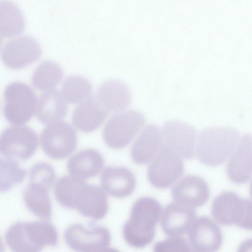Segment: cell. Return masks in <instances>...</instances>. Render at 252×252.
<instances>
[{"instance_id":"1","label":"cell","mask_w":252,"mask_h":252,"mask_svg":"<svg viewBox=\"0 0 252 252\" xmlns=\"http://www.w3.org/2000/svg\"><path fill=\"white\" fill-rule=\"evenodd\" d=\"M55 195L62 206L76 209L83 216L94 220L103 218L108 211V199L103 189L69 175L58 180Z\"/></svg>"},{"instance_id":"2","label":"cell","mask_w":252,"mask_h":252,"mask_svg":"<svg viewBox=\"0 0 252 252\" xmlns=\"http://www.w3.org/2000/svg\"><path fill=\"white\" fill-rule=\"evenodd\" d=\"M162 211L160 204L152 197L138 199L133 204L129 217L123 228L126 242L137 248H143L151 243Z\"/></svg>"},{"instance_id":"3","label":"cell","mask_w":252,"mask_h":252,"mask_svg":"<svg viewBox=\"0 0 252 252\" xmlns=\"http://www.w3.org/2000/svg\"><path fill=\"white\" fill-rule=\"evenodd\" d=\"M240 137L238 130L228 126L204 128L198 133L195 155L205 165H220L230 158Z\"/></svg>"},{"instance_id":"4","label":"cell","mask_w":252,"mask_h":252,"mask_svg":"<svg viewBox=\"0 0 252 252\" xmlns=\"http://www.w3.org/2000/svg\"><path fill=\"white\" fill-rule=\"evenodd\" d=\"M58 235L55 227L46 221H18L5 233V240L13 251L39 252L46 247L56 245Z\"/></svg>"},{"instance_id":"5","label":"cell","mask_w":252,"mask_h":252,"mask_svg":"<svg viewBox=\"0 0 252 252\" xmlns=\"http://www.w3.org/2000/svg\"><path fill=\"white\" fill-rule=\"evenodd\" d=\"M145 123L144 116L136 110L118 112L105 125L102 131L103 140L112 149H122L142 129Z\"/></svg>"},{"instance_id":"6","label":"cell","mask_w":252,"mask_h":252,"mask_svg":"<svg viewBox=\"0 0 252 252\" xmlns=\"http://www.w3.org/2000/svg\"><path fill=\"white\" fill-rule=\"evenodd\" d=\"M211 214L221 224L252 229L251 201L234 192L226 191L219 194L212 204Z\"/></svg>"},{"instance_id":"7","label":"cell","mask_w":252,"mask_h":252,"mask_svg":"<svg viewBox=\"0 0 252 252\" xmlns=\"http://www.w3.org/2000/svg\"><path fill=\"white\" fill-rule=\"evenodd\" d=\"M4 114L11 124L22 125L28 122L36 112L37 99L33 90L19 81L9 84L4 92Z\"/></svg>"},{"instance_id":"8","label":"cell","mask_w":252,"mask_h":252,"mask_svg":"<svg viewBox=\"0 0 252 252\" xmlns=\"http://www.w3.org/2000/svg\"><path fill=\"white\" fill-rule=\"evenodd\" d=\"M38 144L35 132L27 126L7 127L0 134V153L6 158L28 159L35 153Z\"/></svg>"},{"instance_id":"9","label":"cell","mask_w":252,"mask_h":252,"mask_svg":"<svg viewBox=\"0 0 252 252\" xmlns=\"http://www.w3.org/2000/svg\"><path fill=\"white\" fill-rule=\"evenodd\" d=\"M63 237L67 245L74 251L106 252L110 249V233L102 226L87 227L73 223L66 228Z\"/></svg>"},{"instance_id":"10","label":"cell","mask_w":252,"mask_h":252,"mask_svg":"<svg viewBox=\"0 0 252 252\" xmlns=\"http://www.w3.org/2000/svg\"><path fill=\"white\" fill-rule=\"evenodd\" d=\"M40 142L48 156L60 160L66 158L75 151L77 137L70 125L57 122L49 124L44 128L41 134Z\"/></svg>"},{"instance_id":"11","label":"cell","mask_w":252,"mask_h":252,"mask_svg":"<svg viewBox=\"0 0 252 252\" xmlns=\"http://www.w3.org/2000/svg\"><path fill=\"white\" fill-rule=\"evenodd\" d=\"M184 169L183 159L162 145L148 168V179L155 187L166 188L179 179Z\"/></svg>"},{"instance_id":"12","label":"cell","mask_w":252,"mask_h":252,"mask_svg":"<svg viewBox=\"0 0 252 252\" xmlns=\"http://www.w3.org/2000/svg\"><path fill=\"white\" fill-rule=\"evenodd\" d=\"M163 145L182 159H189L195 155L198 132L192 126L178 120H170L161 127Z\"/></svg>"},{"instance_id":"13","label":"cell","mask_w":252,"mask_h":252,"mask_svg":"<svg viewBox=\"0 0 252 252\" xmlns=\"http://www.w3.org/2000/svg\"><path fill=\"white\" fill-rule=\"evenodd\" d=\"M56 177L39 172L29 175V183L24 190L23 199L27 208L36 216L49 219L52 216V206L49 193Z\"/></svg>"},{"instance_id":"14","label":"cell","mask_w":252,"mask_h":252,"mask_svg":"<svg viewBox=\"0 0 252 252\" xmlns=\"http://www.w3.org/2000/svg\"><path fill=\"white\" fill-rule=\"evenodd\" d=\"M41 54L38 42L33 37L23 36L7 42L1 51V59L8 68H24L38 60Z\"/></svg>"},{"instance_id":"15","label":"cell","mask_w":252,"mask_h":252,"mask_svg":"<svg viewBox=\"0 0 252 252\" xmlns=\"http://www.w3.org/2000/svg\"><path fill=\"white\" fill-rule=\"evenodd\" d=\"M187 232L191 251L213 252L218 250L222 244L223 235L220 228L207 217L195 219Z\"/></svg>"},{"instance_id":"16","label":"cell","mask_w":252,"mask_h":252,"mask_svg":"<svg viewBox=\"0 0 252 252\" xmlns=\"http://www.w3.org/2000/svg\"><path fill=\"white\" fill-rule=\"evenodd\" d=\"M171 194L175 202L194 209L202 206L208 201L210 189L202 178L188 175L174 186Z\"/></svg>"},{"instance_id":"17","label":"cell","mask_w":252,"mask_h":252,"mask_svg":"<svg viewBox=\"0 0 252 252\" xmlns=\"http://www.w3.org/2000/svg\"><path fill=\"white\" fill-rule=\"evenodd\" d=\"M252 139L248 133L241 135L226 166L228 178L237 184L249 181L252 174Z\"/></svg>"},{"instance_id":"18","label":"cell","mask_w":252,"mask_h":252,"mask_svg":"<svg viewBox=\"0 0 252 252\" xmlns=\"http://www.w3.org/2000/svg\"><path fill=\"white\" fill-rule=\"evenodd\" d=\"M163 145L161 127L149 124L141 129L130 151L132 161L140 165L151 161Z\"/></svg>"},{"instance_id":"19","label":"cell","mask_w":252,"mask_h":252,"mask_svg":"<svg viewBox=\"0 0 252 252\" xmlns=\"http://www.w3.org/2000/svg\"><path fill=\"white\" fill-rule=\"evenodd\" d=\"M196 219L193 208L178 203H171L162 211L160 224L169 237L182 236L188 232Z\"/></svg>"},{"instance_id":"20","label":"cell","mask_w":252,"mask_h":252,"mask_svg":"<svg viewBox=\"0 0 252 252\" xmlns=\"http://www.w3.org/2000/svg\"><path fill=\"white\" fill-rule=\"evenodd\" d=\"M103 190L110 196L123 198L130 196L135 189L136 179L133 173L124 166H108L100 176Z\"/></svg>"},{"instance_id":"21","label":"cell","mask_w":252,"mask_h":252,"mask_svg":"<svg viewBox=\"0 0 252 252\" xmlns=\"http://www.w3.org/2000/svg\"><path fill=\"white\" fill-rule=\"evenodd\" d=\"M95 98L108 112H119L126 108L131 100V92L123 82L111 79L98 87Z\"/></svg>"},{"instance_id":"22","label":"cell","mask_w":252,"mask_h":252,"mask_svg":"<svg viewBox=\"0 0 252 252\" xmlns=\"http://www.w3.org/2000/svg\"><path fill=\"white\" fill-rule=\"evenodd\" d=\"M104 159L96 150L87 148L81 150L68 160L67 169L69 176L81 181L95 177L104 166Z\"/></svg>"},{"instance_id":"23","label":"cell","mask_w":252,"mask_h":252,"mask_svg":"<svg viewBox=\"0 0 252 252\" xmlns=\"http://www.w3.org/2000/svg\"><path fill=\"white\" fill-rule=\"evenodd\" d=\"M108 113L95 98H88L74 110L72 116V123L79 130L91 132L101 125Z\"/></svg>"},{"instance_id":"24","label":"cell","mask_w":252,"mask_h":252,"mask_svg":"<svg viewBox=\"0 0 252 252\" xmlns=\"http://www.w3.org/2000/svg\"><path fill=\"white\" fill-rule=\"evenodd\" d=\"M61 93L56 90L44 92L37 100L36 115L43 124L59 122L66 115L67 105Z\"/></svg>"},{"instance_id":"25","label":"cell","mask_w":252,"mask_h":252,"mask_svg":"<svg viewBox=\"0 0 252 252\" xmlns=\"http://www.w3.org/2000/svg\"><path fill=\"white\" fill-rule=\"evenodd\" d=\"M25 21L19 8L13 2H0V35L2 37H14L21 33Z\"/></svg>"},{"instance_id":"26","label":"cell","mask_w":252,"mask_h":252,"mask_svg":"<svg viewBox=\"0 0 252 252\" xmlns=\"http://www.w3.org/2000/svg\"><path fill=\"white\" fill-rule=\"evenodd\" d=\"M63 75V69L58 63L45 61L33 72L32 82L35 88L44 92L54 89L62 80Z\"/></svg>"},{"instance_id":"27","label":"cell","mask_w":252,"mask_h":252,"mask_svg":"<svg viewBox=\"0 0 252 252\" xmlns=\"http://www.w3.org/2000/svg\"><path fill=\"white\" fill-rule=\"evenodd\" d=\"M92 91V85L88 79L80 75H71L63 81L61 93L66 102L76 104L87 99Z\"/></svg>"},{"instance_id":"28","label":"cell","mask_w":252,"mask_h":252,"mask_svg":"<svg viewBox=\"0 0 252 252\" xmlns=\"http://www.w3.org/2000/svg\"><path fill=\"white\" fill-rule=\"evenodd\" d=\"M25 175V171L14 160L0 157V192L21 183Z\"/></svg>"},{"instance_id":"29","label":"cell","mask_w":252,"mask_h":252,"mask_svg":"<svg viewBox=\"0 0 252 252\" xmlns=\"http://www.w3.org/2000/svg\"><path fill=\"white\" fill-rule=\"evenodd\" d=\"M155 252L190 251L189 243L181 236L169 237L157 243L154 247Z\"/></svg>"},{"instance_id":"30","label":"cell","mask_w":252,"mask_h":252,"mask_svg":"<svg viewBox=\"0 0 252 252\" xmlns=\"http://www.w3.org/2000/svg\"><path fill=\"white\" fill-rule=\"evenodd\" d=\"M4 248V245L1 237H0V252L3 251Z\"/></svg>"},{"instance_id":"31","label":"cell","mask_w":252,"mask_h":252,"mask_svg":"<svg viewBox=\"0 0 252 252\" xmlns=\"http://www.w3.org/2000/svg\"><path fill=\"white\" fill-rule=\"evenodd\" d=\"M2 37L0 35V49L1 48L2 43Z\"/></svg>"}]
</instances>
